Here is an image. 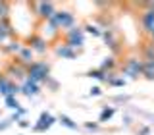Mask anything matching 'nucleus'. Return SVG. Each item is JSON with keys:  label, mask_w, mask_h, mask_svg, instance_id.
<instances>
[{"label": "nucleus", "mask_w": 154, "mask_h": 135, "mask_svg": "<svg viewBox=\"0 0 154 135\" xmlns=\"http://www.w3.org/2000/svg\"><path fill=\"white\" fill-rule=\"evenodd\" d=\"M23 58H25V60H27V58H31L33 54H31V50H25V52H23V54H21Z\"/></svg>", "instance_id": "6"}, {"label": "nucleus", "mask_w": 154, "mask_h": 135, "mask_svg": "<svg viewBox=\"0 0 154 135\" xmlns=\"http://www.w3.org/2000/svg\"><path fill=\"white\" fill-rule=\"evenodd\" d=\"M62 122H64L66 125H69V127H73V124H71V122H69V120H67V118H62Z\"/></svg>", "instance_id": "7"}, {"label": "nucleus", "mask_w": 154, "mask_h": 135, "mask_svg": "<svg viewBox=\"0 0 154 135\" xmlns=\"http://www.w3.org/2000/svg\"><path fill=\"white\" fill-rule=\"evenodd\" d=\"M143 23L146 27V31H152L154 33V12H146L143 16Z\"/></svg>", "instance_id": "2"}, {"label": "nucleus", "mask_w": 154, "mask_h": 135, "mask_svg": "<svg viewBox=\"0 0 154 135\" xmlns=\"http://www.w3.org/2000/svg\"><path fill=\"white\" fill-rule=\"evenodd\" d=\"M23 93H25V95H37L38 93V87L35 85V81H29V83H25V87H23Z\"/></svg>", "instance_id": "3"}, {"label": "nucleus", "mask_w": 154, "mask_h": 135, "mask_svg": "<svg viewBox=\"0 0 154 135\" xmlns=\"http://www.w3.org/2000/svg\"><path fill=\"white\" fill-rule=\"evenodd\" d=\"M152 35H154V33H152Z\"/></svg>", "instance_id": "8"}, {"label": "nucleus", "mask_w": 154, "mask_h": 135, "mask_svg": "<svg viewBox=\"0 0 154 135\" xmlns=\"http://www.w3.org/2000/svg\"><path fill=\"white\" fill-rule=\"evenodd\" d=\"M58 23H60V25H67V23H71V16H58Z\"/></svg>", "instance_id": "4"}, {"label": "nucleus", "mask_w": 154, "mask_h": 135, "mask_svg": "<svg viewBox=\"0 0 154 135\" xmlns=\"http://www.w3.org/2000/svg\"><path fill=\"white\" fill-rule=\"evenodd\" d=\"M29 74H31V79H33V81H37V79H45V77H46V68H45V66L35 64V66H33V71H29Z\"/></svg>", "instance_id": "1"}, {"label": "nucleus", "mask_w": 154, "mask_h": 135, "mask_svg": "<svg viewBox=\"0 0 154 135\" xmlns=\"http://www.w3.org/2000/svg\"><path fill=\"white\" fill-rule=\"evenodd\" d=\"M112 112H114V110H106V112L102 114V120H106V118H110V116H112Z\"/></svg>", "instance_id": "5"}]
</instances>
